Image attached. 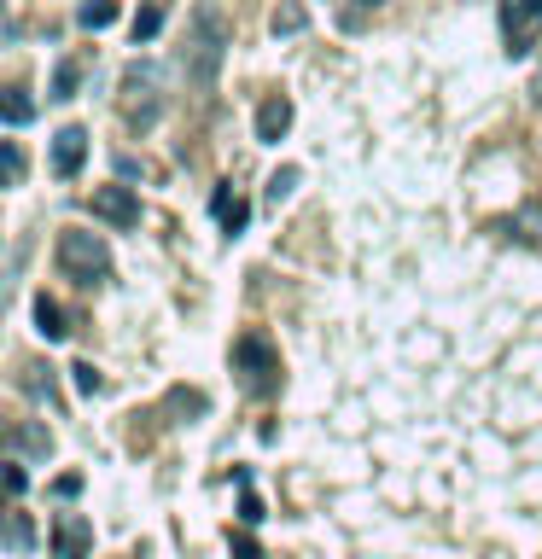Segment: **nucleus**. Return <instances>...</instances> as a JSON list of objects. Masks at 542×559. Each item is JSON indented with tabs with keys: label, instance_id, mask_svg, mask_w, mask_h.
<instances>
[{
	"label": "nucleus",
	"instance_id": "nucleus-1",
	"mask_svg": "<svg viewBox=\"0 0 542 559\" xmlns=\"http://www.w3.org/2000/svg\"><path fill=\"white\" fill-rule=\"evenodd\" d=\"M222 53H228V24H222L216 6H204L199 18H193L187 47H181V70H187V88H193V94H210V88H216Z\"/></svg>",
	"mask_w": 542,
	"mask_h": 559
},
{
	"label": "nucleus",
	"instance_id": "nucleus-2",
	"mask_svg": "<svg viewBox=\"0 0 542 559\" xmlns=\"http://www.w3.org/2000/svg\"><path fill=\"white\" fill-rule=\"evenodd\" d=\"M164 76H158V65H146V59H135V65L123 70V82H117V105H123V117H129V129H152L158 123V111H164Z\"/></svg>",
	"mask_w": 542,
	"mask_h": 559
},
{
	"label": "nucleus",
	"instance_id": "nucleus-3",
	"mask_svg": "<svg viewBox=\"0 0 542 559\" xmlns=\"http://www.w3.org/2000/svg\"><path fill=\"white\" fill-rule=\"evenodd\" d=\"M59 274L65 280H76V286H94V280H105L111 274V251H105L100 233H82V228H65L59 233Z\"/></svg>",
	"mask_w": 542,
	"mask_h": 559
},
{
	"label": "nucleus",
	"instance_id": "nucleus-4",
	"mask_svg": "<svg viewBox=\"0 0 542 559\" xmlns=\"http://www.w3.org/2000/svg\"><path fill=\"white\" fill-rule=\"evenodd\" d=\"M542 35V0H502V41L508 59H525Z\"/></svg>",
	"mask_w": 542,
	"mask_h": 559
},
{
	"label": "nucleus",
	"instance_id": "nucleus-5",
	"mask_svg": "<svg viewBox=\"0 0 542 559\" xmlns=\"http://www.w3.org/2000/svg\"><path fill=\"white\" fill-rule=\"evenodd\" d=\"M88 210L100 216L105 228H135L140 222V198H135V187H94V198H88Z\"/></svg>",
	"mask_w": 542,
	"mask_h": 559
},
{
	"label": "nucleus",
	"instance_id": "nucleus-6",
	"mask_svg": "<svg viewBox=\"0 0 542 559\" xmlns=\"http://www.w3.org/2000/svg\"><path fill=\"white\" fill-rule=\"evenodd\" d=\"M94 548V525L82 513H59L53 519V559H88Z\"/></svg>",
	"mask_w": 542,
	"mask_h": 559
},
{
	"label": "nucleus",
	"instance_id": "nucleus-7",
	"mask_svg": "<svg viewBox=\"0 0 542 559\" xmlns=\"http://www.w3.org/2000/svg\"><path fill=\"white\" fill-rule=\"evenodd\" d=\"M82 158H88V129L65 123V129L53 134V175H59V181H70V175L82 169Z\"/></svg>",
	"mask_w": 542,
	"mask_h": 559
},
{
	"label": "nucleus",
	"instance_id": "nucleus-8",
	"mask_svg": "<svg viewBox=\"0 0 542 559\" xmlns=\"http://www.w3.org/2000/svg\"><path fill=\"white\" fill-rule=\"evenodd\" d=\"M286 129H292V99H286V94H269L263 105H257V140H263V146H280V140H286Z\"/></svg>",
	"mask_w": 542,
	"mask_h": 559
},
{
	"label": "nucleus",
	"instance_id": "nucleus-9",
	"mask_svg": "<svg viewBox=\"0 0 542 559\" xmlns=\"http://www.w3.org/2000/svg\"><path fill=\"white\" fill-rule=\"evenodd\" d=\"M210 210H216V222H222V233H228V239H239V233H245V222H251V204H245V198L228 187V181L210 193Z\"/></svg>",
	"mask_w": 542,
	"mask_h": 559
},
{
	"label": "nucleus",
	"instance_id": "nucleus-10",
	"mask_svg": "<svg viewBox=\"0 0 542 559\" xmlns=\"http://www.w3.org/2000/svg\"><path fill=\"white\" fill-rule=\"evenodd\" d=\"M239 362L257 373V385H269V373H274V356H269V344L263 338H239Z\"/></svg>",
	"mask_w": 542,
	"mask_h": 559
},
{
	"label": "nucleus",
	"instance_id": "nucleus-11",
	"mask_svg": "<svg viewBox=\"0 0 542 559\" xmlns=\"http://www.w3.org/2000/svg\"><path fill=\"white\" fill-rule=\"evenodd\" d=\"M35 332L53 344V338H65V309L53 303V297H35Z\"/></svg>",
	"mask_w": 542,
	"mask_h": 559
},
{
	"label": "nucleus",
	"instance_id": "nucleus-12",
	"mask_svg": "<svg viewBox=\"0 0 542 559\" xmlns=\"http://www.w3.org/2000/svg\"><path fill=\"white\" fill-rule=\"evenodd\" d=\"M76 24H82V30H105V24H117V0H88V6L76 12Z\"/></svg>",
	"mask_w": 542,
	"mask_h": 559
},
{
	"label": "nucleus",
	"instance_id": "nucleus-13",
	"mask_svg": "<svg viewBox=\"0 0 542 559\" xmlns=\"http://www.w3.org/2000/svg\"><path fill=\"white\" fill-rule=\"evenodd\" d=\"M76 82H82V65H76V59H59V70H53V88H47V99H70V94H76Z\"/></svg>",
	"mask_w": 542,
	"mask_h": 559
},
{
	"label": "nucleus",
	"instance_id": "nucleus-14",
	"mask_svg": "<svg viewBox=\"0 0 542 559\" xmlns=\"http://www.w3.org/2000/svg\"><path fill=\"white\" fill-rule=\"evenodd\" d=\"M129 30H135V47H140V41H152V35L164 30V6H140V12H135V24H129Z\"/></svg>",
	"mask_w": 542,
	"mask_h": 559
},
{
	"label": "nucleus",
	"instance_id": "nucleus-15",
	"mask_svg": "<svg viewBox=\"0 0 542 559\" xmlns=\"http://www.w3.org/2000/svg\"><path fill=\"white\" fill-rule=\"evenodd\" d=\"M292 187H298V169L286 164V169H274V175H269V193H263V198H269L274 210H280V204L292 198Z\"/></svg>",
	"mask_w": 542,
	"mask_h": 559
},
{
	"label": "nucleus",
	"instance_id": "nucleus-16",
	"mask_svg": "<svg viewBox=\"0 0 542 559\" xmlns=\"http://www.w3.org/2000/svg\"><path fill=\"white\" fill-rule=\"evenodd\" d=\"M30 88H6V123H12V129H24V123H30Z\"/></svg>",
	"mask_w": 542,
	"mask_h": 559
},
{
	"label": "nucleus",
	"instance_id": "nucleus-17",
	"mask_svg": "<svg viewBox=\"0 0 542 559\" xmlns=\"http://www.w3.org/2000/svg\"><path fill=\"white\" fill-rule=\"evenodd\" d=\"M30 513H18V507H12V519H6V548H12V554H24V548H30Z\"/></svg>",
	"mask_w": 542,
	"mask_h": 559
},
{
	"label": "nucleus",
	"instance_id": "nucleus-18",
	"mask_svg": "<svg viewBox=\"0 0 542 559\" xmlns=\"http://www.w3.org/2000/svg\"><path fill=\"white\" fill-rule=\"evenodd\" d=\"M12 443H18V449H30V455H47V449H53V437H47V431H35V426H18V431H12Z\"/></svg>",
	"mask_w": 542,
	"mask_h": 559
},
{
	"label": "nucleus",
	"instance_id": "nucleus-19",
	"mask_svg": "<svg viewBox=\"0 0 542 559\" xmlns=\"http://www.w3.org/2000/svg\"><path fill=\"white\" fill-rule=\"evenodd\" d=\"M70 373H76V391H82V396H100L105 391V379H100V367H94V362H76Z\"/></svg>",
	"mask_w": 542,
	"mask_h": 559
},
{
	"label": "nucleus",
	"instance_id": "nucleus-20",
	"mask_svg": "<svg viewBox=\"0 0 542 559\" xmlns=\"http://www.w3.org/2000/svg\"><path fill=\"white\" fill-rule=\"evenodd\" d=\"M304 30V6H280L274 12V35H298Z\"/></svg>",
	"mask_w": 542,
	"mask_h": 559
},
{
	"label": "nucleus",
	"instance_id": "nucleus-21",
	"mask_svg": "<svg viewBox=\"0 0 542 559\" xmlns=\"http://www.w3.org/2000/svg\"><path fill=\"white\" fill-rule=\"evenodd\" d=\"M18 181H24V146L6 140V187H18Z\"/></svg>",
	"mask_w": 542,
	"mask_h": 559
},
{
	"label": "nucleus",
	"instance_id": "nucleus-22",
	"mask_svg": "<svg viewBox=\"0 0 542 559\" xmlns=\"http://www.w3.org/2000/svg\"><path fill=\"white\" fill-rule=\"evenodd\" d=\"M239 519H245V525H257V519H263V501L251 495V484H245V495H239Z\"/></svg>",
	"mask_w": 542,
	"mask_h": 559
},
{
	"label": "nucleus",
	"instance_id": "nucleus-23",
	"mask_svg": "<svg viewBox=\"0 0 542 559\" xmlns=\"http://www.w3.org/2000/svg\"><path fill=\"white\" fill-rule=\"evenodd\" d=\"M24 484H30V478H24V466L12 461V466H6V495L18 501V495H24Z\"/></svg>",
	"mask_w": 542,
	"mask_h": 559
},
{
	"label": "nucleus",
	"instance_id": "nucleus-24",
	"mask_svg": "<svg viewBox=\"0 0 542 559\" xmlns=\"http://www.w3.org/2000/svg\"><path fill=\"white\" fill-rule=\"evenodd\" d=\"M368 12H379V0H356V6H350V12H344V24H350V30H356V24H362V18H368Z\"/></svg>",
	"mask_w": 542,
	"mask_h": 559
},
{
	"label": "nucleus",
	"instance_id": "nucleus-25",
	"mask_svg": "<svg viewBox=\"0 0 542 559\" xmlns=\"http://www.w3.org/2000/svg\"><path fill=\"white\" fill-rule=\"evenodd\" d=\"M234 559H263V548H257L251 536H239V542H234Z\"/></svg>",
	"mask_w": 542,
	"mask_h": 559
}]
</instances>
